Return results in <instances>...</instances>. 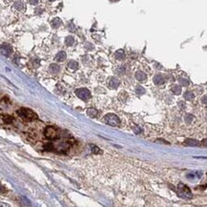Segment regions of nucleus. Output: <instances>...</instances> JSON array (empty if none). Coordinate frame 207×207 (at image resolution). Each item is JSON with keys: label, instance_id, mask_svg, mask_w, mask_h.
<instances>
[{"label": "nucleus", "instance_id": "0eeeda50", "mask_svg": "<svg viewBox=\"0 0 207 207\" xmlns=\"http://www.w3.org/2000/svg\"><path fill=\"white\" fill-rule=\"evenodd\" d=\"M154 82H155V84H156V85L163 84V83H164V77L162 76H160V75H156L154 77Z\"/></svg>", "mask_w": 207, "mask_h": 207}, {"label": "nucleus", "instance_id": "423d86ee", "mask_svg": "<svg viewBox=\"0 0 207 207\" xmlns=\"http://www.w3.org/2000/svg\"><path fill=\"white\" fill-rule=\"evenodd\" d=\"M119 79H117V78H116V77H112L111 79H110V81H109V86L111 88H113V89H116V88L119 87Z\"/></svg>", "mask_w": 207, "mask_h": 207}, {"label": "nucleus", "instance_id": "ddd939ff", "mask_svg": "<svg viewBox=\"0 0 207 207\" xmlns=\"http://www.w3.org/2000/svg\"><path fill=\"white\" fill-rule=\"evenodd\" d=\"M171 91L173 92V94H176V96H178V94H181V88L178 85H174L171 87Z\"/></svg>", "mask_w": 207, "mask_h": 207}, {"label": "nucleus", "instance_id": "4be33fe9", "mask_svg": "<svg viewBox=\"0 0 207 207\" xmlns=\"http://www.w3.org/2000/svg\"><path fill=\"white\" fill-rule=\"evenodd\" d=\"M180 83L182 86H187L189 84V81L186 79V78H180Z\"/></svg>", "mask_w": 207, "mask_h": 207}, {"label": "nucleus", "instance_id": "7ed1b4c3", "mask_svg": "<svg viewBox=\"0 0 207 207\" xmlns=\"http://www.w3.org/2000/svg\"><path fill=\"white\" fill-rule=\"evenodd\" d=\"M44 135L48 139H57L59 137V134H58V130L55 127L53 126H49L47 127L45 131H44Z\"/></svg>", "mask_w": 207, "mask_h": 207}, {"label": "nucleus", "instance_id": "5701e85b", "mask_svg": "<svg viewBox=\"0 0 207 207\" xmlns=\"http://www.w3.org/2000/svg\"><path fill=\"white\" fill-rule=\"evenodd\" d=\"M193 120V116H191V115H187L186 116H185V121H186V123H191V121Z\"/></svg>", "mask_w": 207, "mask_h": 207}, {"label": "nucleus", "instance_id": "9b49d317", "mask_svg": "<svg viewBox=\"0 0 207 207\" xmlns=\"http://www.w3.org/2000/svg\"><path fill=\"white\" fill-rule=\"evenodd\" d=\"M14 8L16 9L17 11H24L25 10V5H24V3H22L21 1H17V2L14 3Z\"/></svg>", "mask_w": 207, "mask_h": 207}, {"label": "nucleus", "instance_id": "2eb2a0df", "mask_svg": "<svg viewBox=\"0 0 207 207\" xmlns=\"http://www.w3.org/2000/svg\"><path fill=\"white\" fill-rule=\"evenodd\" d=\"M62 24V22H61V20L59 18H54L53 21H52V27L54 28V29H57V28L60 27V25Z\"/></svg>", "mask_w": 207, "mask_h": 207}, {"label": "nucleus", "instance_id": "6ab92c4d", "mask_svg": "<svg viewBox=\"0 0 207 207\" xmlns=\"http://www.w3.org/2000/svg\"><path fill=\"white\" fill-rule=\"evenodd\" d=\"M145 89L143 88V87H141V86H138V87H137L136 88V93H137V94H138V96H141V94H145Z\"/></svg>", "mask_w": 207, "mask_h": 207}, {"label": "nucleus", "instance_id": "412c9836", "mask_svg": "<svg viewBox=\"0 0 207 207\" xmlns=\"http://www.w3.org/2000/svg\"><path fill=\"white\" fill-rule=\"evenodd\" d=\"M87 114L89 116H91V117H94L97 115V110H94V109H89L87 111Z\"/></svg>", "mask_w": 207, "mask_h": 207}, {"label": "nucleus", "instance_id": "6e6552de", "mask_svg": "<svg viewBox=\"0 0 207 207\" xmlns=\"http://www.w3.org/2000/svg\"><path fill=\"white\" fill-rule=\"evenodd\" d=\"M66 57H67V54L65 52H59L57 55H55V60L61 62V61H64Z\"/></svg>", "mask_w": 207, "mask_h": 207}, {"label": "nucleus", "instance_id": "c85d7f7f", "mask_svg": "<svg viewBox=\"0 0 207 207\" xmlns=\"http://www.w3.org/2000/svg\"><path fill=\"white\" fill-rule=\"evenodd\" d=\"M50 1H54V0H50Z\"/></svg>", "mask_w": 207, "mask_h": 207}, {"label": "nucleus", "instance_id": "f257e3e1", "mask_svg": "<svg viewBox=\"0 0 207 207\" xmlns=\"http://www.w3.org/2000/svg\"><path fill=\"white\" fill-rule=\"evenodd\" d=\"M17 114L26 120H35L37 119V115L33 111L28 108H21L17 111Z\"/></svg>", "mask_w": 207, "mask_h": 207}, {"label": "nucleus", "instance_id": "dca6fc26", "mask_svg": "<svg viewBox=\"0 0 207 207\" xmlns=\"http://www.w3.org/2000/svg\"><path fill=\"white\" fill-rule=\"evenodd\" d=\"M186 144L190 145V146H199V142L198 141H195V139H186Z\"/></svg>", "mask_w": 207, "mask_h": 207}, {"label": "nucleus", "instance_id": "f8f14e48", "mask_svg": "<svg viewBox=\"0 0 207 207\" xmlns=\"http://www.w3.org/2000/svg\"><path fill=\"white\" fill-rule=\"evenodd\" d=\"M50 72L52 73V74H57V73L59 72L60 68H59V66L57 64H52L51 66H50V68H49Z\"/></svg>", "mask_w": 207, "mask_h": 207}, {"label": "nucleus", "instance_id": "a211bd4d", "mask_svg": "<svg viewBox=\"0 0 207 207\" xmlns=\"http://www.w3.org/2000/svg\"><path fill=\"white\" fill-rule=\"evenodd\" d=\"M194 97H195V94H194V93L191 92V91H188V92H186L185 94H184V97H185V99H187V100H191V99H193Z\"/></svg>", "mask_w": 207, "mask_h": 207}, {"label": "nucleus", "instance_id": "393cba45", "mask_svg": "<svg viewBox=\"0 0 207 207\" xmlns=\"http://www.w3.org/2000/svg\"><path fill=\"white\" fill-rule=\"evenodd\" d=\"M92 148H93V152L94 153H98L99 151H98V148L97 147H94V145H92Z\"/></svg>", "mask_w": 207, "mask_h": 207}, {"label": "nucleus", "instance_id": "1a4fd4ad", "mask_svg": "<svg viewBox=\"0 0 207 207\" xmlns=\"http://www.w3.org/2000/svg\"><path fill=\"white\" fill-rule=\"evenodd\" d=\"M115 57H116V59L122 60V59H124V57H125V53H124V51H123V50H119V51L116 52Z\"/></svg>", "mask_w": 207, "mask_h": 207}, {"label": "nucleus", "instance_id": "aec40b11", "mask_svg": "<svg viewBox=\"0 0 207 207\" xmlns=\"http://www.w3.org/2000/svg\"><path fill=\"white\" fill-rule=\"evenodd\" d=\"M1 117H2V119H3L5 122H7V123H10V122L13 121V116H8V115H2Z\"/></svg>", "mask_w": 207, "mask_h": 207}, {"label": "nucleus", "instance_id": "9d476101", "mask_svg": "<svg viewBox=\"0 0 207 207\" xmlns=\"http://www.w3.org/2000/svg\"><path fill=\"white\" fill-rule=\"evenodd\" d=\"M136 78L138 81H145L146 80V75L143 72H137L136 74Z\"/></svg>", "mask_w": 207, "mask_h": 207}, {"label": "nucleus", "instance_id": "f03ea898", "mask_svg": "<svg viewBox=\"0 0 207 207\" xmlns=\"http://www.w3.org/2000/svg\"><path fill=\"white\" fill-rule=\"evenodd\" d=\"M104 120H105V122L107 123L108 125H111V126H113V127H117V126L120 124V121H119V116L114 115V114L106 115L105 117H104Z\"/></svg>", "mask_w": 207, "mask_h": 207}, {"label": "nucleus", "instance_id": "39448f33", "mask_svg": "<svg viewBox=\"0 0 207 207\" xmlns=\"http://www.w3.org/2000/svg\"><path fill=\"white\" fill-rule=\"evenodd\" d=\"M0 52H1L2 54H4L5 57H9V55L13 53V49L8 44H2L0 46Z\"/></svg>", "mask_w": 207, "mask_h": 207}, {"label": "nucleus", "instance_id": "bb28decb", "mask_svg": "<svg viewBox=\"0 0 207 207\" xmlns=\"http://www.w3.org/2000/svg\"><path fill=\"white\" fill-rule=\"evenodd\" d=\"M134 130H135V132H136L137 134H139V133L141 132V130L138 129V128H137V127H134Z\"/></svg>", "mask_w": 207, "mask_h": 207}, {"label": "nucleus", "instance_id": "cd10ccee", "mask_svg": "<svg viewBox=\"0 0 207 207\" xmlns=\"http://www.w3.org/2000/svg\"><path fill=\"white\" fill-rule=\"evenodd\" d=\"M203 102H204V104H206V96H205L204 98H203Z\"/></svg>", "mask_w": 207, "mask_h": 207}, {"label": "nucleus", "instance_id": "4468645a", "mask_svg": "<svg viewBox=\"0 0 207 207\" xmlns=\"http://www.w3.org/2000/svg\"><path fill=\"white\" fill-rule=\"evenodd\" d=\"M74 43H75V38L73 37V36H67L66 39H65V44L67 46H73L74 45Z\"/></svg>", "mask_w": 207, "mask_h": 207}, {"label": "nucleus", "instance_id": "f3484780", "mask_svg": "<svg viewBox=\"0 0 207 207\" xmlns=\"http://www.w3.org/2000/svg\"><path fill=\"white\" fill-rule=\"evenodd\" d=\"M68 67H69V68H71V69H73V70H76V69H77L78 64H77L76 61H75V60H71L70 62L68 63Z\"/></svg>", "mask_w": 207, "mask_h": 207}, {"label": "nucleus", "instance_id": "20e7f679", "mask_svg": "<svg viewBox=\"0 0 207 207\" xmlns=\"http://www.w3.org/2000/svg\"><path fill=\"white\" fill-rule=\"evenodd\" d=\"M76 94L82 100H87V99L90 98V97H91L90 91H89L88 89H86V88L77 89V90H76Z\"/></svg>", "mask_w": 207, "mask_h": 207}, {"label": "nucleus", "instance_id": "a878e982", "mask_svg": "<svg viewBox=\"0 0 207 207\" xmlns=\"http://www.w3.org/2000/svg\"><path fill=\"white\" fill-rule=\"evenodd\" d=\"M30 3L32 5H36L38 3V0H30Z\"/></svg>", "mask_w": 207, "mask_h": 207}, {"label": "nucleus", "instance_id": "b1692460", "mask_svg": "<svg viewBox=\"0 0 207 207\" xmlns=\"http://www.w3.org/2000/svg\"><path fill=\"white\" fill-rule=\"evenodd\" d=\"M6 192V189H5V187L1 184V182H0V194H2V193H5Z\"/></svg>", "mask_w": 207, "mask_h": 207}]
</instances>
